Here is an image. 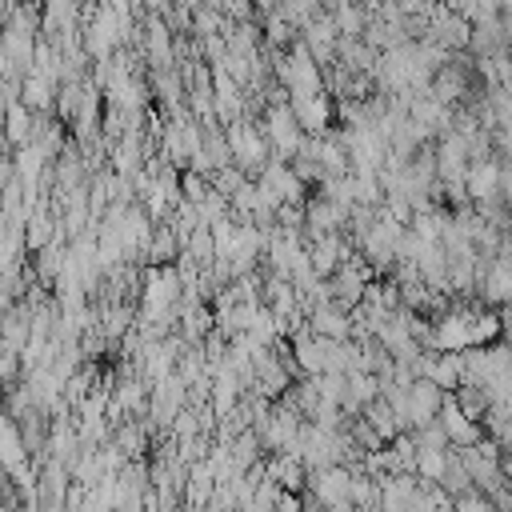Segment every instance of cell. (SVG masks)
<instances>
[{"label": "cell", "mask_w": 512, "mask_h": 512, "mask_svg": "<svg viewBox=\"0 0 512 512\" xmlns=\"http://www.w3.org/2000/svg\"><path fill=\"white\" fill-rule=\"evenodd\" d=\"M440 392H436V380H416L408 384V396H396V412L404 420H416V424H428L432 416H440Z\"/></svg>", "instance_id": "6da1fadb"}, {"label": "cell", "mask_w": 512, "mask_h": 512, "mask_svg": "<svg viewBox=\"0 0 512 512\" xmlns=\"http://www.w3.org/2000/svg\"><path fill=\"white\" fill-rule=\"evenodd\" d=\"M440 428H444V440L448 444H476V416L464 412L460 400H444L440 404Z\"/></svg>", "instance_id": "7a4b0ae2"}, {"label": "cell", "mask_w": 512, "mask_h": 512, "mask_svg": "<svg viewBox=\"0 0 512 512\" xmlns=\"http://www.w3.org/2000/svg\"><path fill=\"white\" fill-rule=\"evenodd\" d=\"M468 192L476 196V200H492L496 192H500V164H492V160H480V164H472L468 168Z\"/></svg>", "instance_id": "3957f363"}, {"label": "cell", "mask_w": 512, "mask_h": 512, "mask_svg": "<svg viewBox=\"0 0 512 512\" xmlns=\"http://www.w3.org/2000/svg\"><path fill=\"white\" fill-rule=\"evenodd\" d=\"M428 380L452 388V384H464V356L460 352H440V360L428 364Z\"/></svg>", "instance_id": "277c9868"}, {"label": "cell", "mask_w": 512, "mask_h": 512, "mask_svg": "<svg viewBox=\"0 0 512 512\" xmlns=\"http://www.w3.org/2000/svg\"><path fill=\"white\" fill-rule=\"evenodd\" d=\"M484 296H488L492 304L512 300V264H508V260H496V264L488 268V276H484Z\"/></svg>", "instance_id": "5b68a950"}, {"label": "cell", "mask_w": 512, "mask_h": 512, "mask_svg": "<svg viewBox=\"0 0 512 512\" xmlns=\"http://www.w3.org/2000/svg\"><path fill=\"white\" fill-rule=\"evenodd\" d=\"M324 120H328L324 100H316V92H300V96H296V124L308 128V132H320Z\"/></svg>", "instance_id": "8992f818"}, {"label": "cell", "mask_w": 512, "mask_h": 512, "mask_svg": "<svg viewBox=\"0 0 512 512\" xmlns=\"http://www.w3.org/2000/svg\"><path fill=\"white\" fill-rule=\"evenodd\" d=\"M284 80H288L296 92H316V88H320V76H316V68H312L304 56H296V60L284 68Z\"/></svg>", "instance_id": "52a82bcc"}, {"label": "cell", "mask_w": 512, "mask_h": 512, "mask_svg": "<svg viewBox=\"0 0 512 512\" xmlns=\"http://www.w3.org/2000/svg\"><path fill=\"white\" fill-rule=\"evenodd\" d=\"M296 192H300V184H296L292 172H284V168H268V180H264V196H268V200L296 196Z\"/></svg>", "instance_id": "ba28073f"}, {"label": "cell", "mask_w": 512, "mask_h": 512, "mask_svg": "<svg viewBox=\"0 0 512 512\" xmlns=\"http://www.w3.org/2000/svg\"><path fill=\"white\" fill-rule=\"evenodd\" d=\"M460 92H464V76H460L456 68H444V72L436 76V100L448 104V100H456Z\"/></svg>", "instance_id": "9c48e42d"}, {"label": "cell", "mask_w": 512, "mask_h": 512, "mask_svg": "<svg viewBox=\"0 0 512 512\" xmlns=\"http://www.w3.org/2000/svg\"><path fill=\"white\" fill-rule=\"evenodd\" d=\"M272 136H276L280 148H296V116L272 112Z\"/></svg>", "instance_id": "30bf717a"}, {"label": "cell", "mask_w": 512, "mask_h": 512, "mask_svg": "<svg viewBox=\"0 0 512 512\" xmlns=\"http://www.w3.org/2000/svg\"><path fill=\"white\" fill-rule=\"evenodd\" d=\"M232 144H236V152L244 156V164L260 160V140H256L248 128H236V132H232Z\"/></svg>", "instance_id": "8fae6325"}, {"label": "cell", "mask_w": 512, "mask_h": 512, "mask_svg": "<svg viewBox=\"0 0 512 512\" xmlns=\"http://www.w3.org/2000/svg\"><path fill=\"white\" fill-rule=\"evenodd\" d=\"M500 192L512 200V164H508V168H500Z\"/></svg>", "instance_id": "7c38bea8"}, {"label": "cell", "mask_w": 512, "mask_h": 512, "mask_svg": "<svg viewBox=\"0 0 512 512\" xmlns=\"http://www.w3.org/2000/svg\"><path fill=\"white\" fill-rule=\"evenodd\" d=\"M448 4H452V8H460V12L468 8V0H448Z\"/></svg>", "instance_id": "4fadbf2b"}, {"label": "cell", "mask_w": 512, "mask_h": 512, "mask_svg": "<svg viewBox=\"0 0 512 512\" xmlns=\"http://www.w3.org/2000/svg\"><path fill=\"white\" fill-rule=\"evenodd\" d=\"M504 332H508V344H512V320H508V324H504Z\"/></svg>", "instance_id": "5bb4252c"}, {"label": "cell", "mask_w": 512, "mask_h": 512, "mask_svg": "<svg viewBox=\"0 0 512 512\" xmlns=\"http://www.w3.org/2000/svg\"><path fill=\"white\" fill-rule=\"evenodd\" d=\"M260 4H268V0H260Z\"/></svg>", "instance_id": "9a60e30c"}]
</instances>
